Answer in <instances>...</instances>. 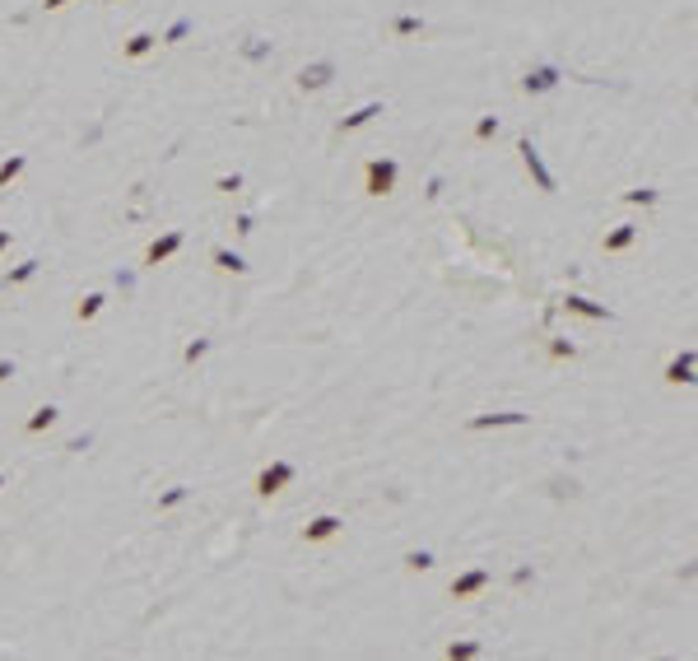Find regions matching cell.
Instances as JSON below:
<instances>
[{
  "label": "cell",
  "instance_id": "cell-25",
  "mask_svg": "<svg viewBox=\"0 0 698 661\" xmlns=\"http://www.w3.org/2000/svg\"><path fill=\"white\" fill-rule=\"evenodd\" d=\"M624 201H629V205H656V191H629Z\"/></svg>",
  "mask_w": 698,
  "mask_h": 661
},
{
  "label": "cell",
  "instance_id": "cell-19",
  "mask_svg": "<svg viewBox=\"0 0 698 661\" xmlns=\"http://www.w3.org/2000/svg\"><path fill=\"white\" fill-rule=\"evenodd\" d=\"M19 172H23V158H5V163H0V187H10Z\"/></svg>",
  "mask_w": 698,
  "mask_h": 661
},
{
  "label": "cell",
  "instance_id": "cell-3",
  "mask_svg": "<svg viewBox=\"0 0 698 661\" xmlns=\"http://www.w3.org/2000/svg\"><path fill=\"white\" fill-rule=\"evenodd\" d=\"M340 531H344V517L322 513V517H312L308 527H303V545H326V540H335Z\"/></svg>",
  "mask_w": 698,
  "mask_h": 661
},
{
  "label": "cell",
  "instance_id": "cell-2",
  "mask_svg": "<svg viewBox=\"0 0 698 661\" xmlns=\"http://www.w3.org/2000/svg\"><path fill=\"white\" fill-rule=\"evenodd\" d=\"M396 158H373V163H368L363 168V191L368 196H391V191H396Z\"/></svg>",
  "mask_w": 698,
  "mask_h": 661
},
{
  "label": "cell",
  "instance_id": "cell-9",
  "mask_svg": "<svg viewBox=\"0 0 698 661\" xmlns=\"http://www.w3.org/2000/svg\"><path fill=\"white\" fill-rule=\"evenodd\" d=\"M665 382H670V387H689V382H694V349H685L680 359H670V368H665Z\"/></svg>",
  "mask_w": 698,
  "mask_h": 661
},
{
  "label": "cell",
  "instance_id": "cell-16",
  "mask_svg": "<svg viewBox=\"0 0 698 661\" xmlns=\"http://www.w3.org/2000/svg\"><path fill=\"white\" fill-rule=\"evenodd\" d=\"M405 568H410V573H429L433 568V554H429V549H410V554H405Z\"/></svg>",
  "mask_w": 698,
  "mask_h": 661
},
{
  "label": "cell",
  "instance_id": "cell-24",
  "mask_svg": "<svg viewBox=\"0 0 698 661\" xmlns=\"http://www.w3.org/2000/svg\"><path fill=\"white\" fill-rule=\"evenodd\" d=\"M549 84H554V75H549V70H540V75H531V79H526V93H540V89H549Z\"/></svg>",
  "mask_w": 698,
  "mask_h": 661
},
{
  "label": "cell",
  "instance_id": "cell-27",
  "mask_svg": "<svg viewBox=\"0 0 698 661\" xmlns=\"http://www.w3.org/2000/svg\"><path fill=\"white\" fill-rule=\"evenodd\" d=\"M5 247H10V228H0V252H5Z\"/></svg>",
  "mask_w": 698,
  "mask_h": 661
},
{
  "label": "cell",
  "instance_id": "cell-13",
  "mask_svg": "<svg viewBox=\"0 0 698 661\" xmlns=\"http://www.w3.org/2000/svg\"><path fill=\"white\" fill-rule=\"evenodd\" d=\"M103 303H107L103 293H84V298L75 303V322H93V317L103 312Z\"/></svg>",
  "mask_w": 698,
  "mask_h": 661
},
{
  "label": "cell",
  "instance_id": "cell-18",
  "mask_svg": "<svg viewBox=\"0 0 698 661\" xmlns=\"http://www.w3.org/2000/svg\"><path fill=\"white\" fill-rule=\"evenodd\" d=\"M326 75H331V66H317V70H303V75H298V84H303V89H322V84H326Z\"/></svg>",
  "mask_w": 698,
  "mask_h": 661
},
{
  "label": "cell",
  "instance_id": "cell-10",
  "mask_svg": "<svg viewBox=\"0 0 698 661\" xmlns=\"http://www.w3.org/2000/svg\"><path fill=\"white\" fill-rule=\"evenodd\" d=\"M210 261H214V270H223V275H247V261L238 257V252H228V247H214Z\"/></svg>",
  "mask_w": 698,
  "mask_h": 661
},
{
  "label": "cell",
  "instance_id": "cell-29",
  "mask_svg": "<svg viewBox=\"0 0 698 661\" xmlns=\"http://www.w3.org/2000/svg\"><path fill=\"white\" fill-rule=\"evenodd\" d=\"M5 480H10V475H5V471H0V489H5Z\"/></svg>",
  "mask_w": 698,
  "mask_h": 661
},
{
  "label": "cell",
  "instance_id": "cell-30",
  "mask_svg": "<svg viewBox=\"0 0 698 661\" xmlns=\"http://www.w3.org/2000/svg\"><path fill=\"white\" fill-rule=\"evenodd\" d=\"M0 289H5V284H0Z\"/></svg>",
  "mask_w": 698,
  "mask_h": 661
},
{
  "label": "cell",
  "instance_id": "cell-8",
  "mask_svg": "<svg viewBox=\"0 0 698 661\" xmlns=\"http://www.w3.org/2000/svg\"><path fill=\"white\" fill-rule=\"evenodd\" d=\"M638 233H643L638 224H620L615 233H605V242H600V252H610V257H615V252H629V247L638 242Z\"/></svg>",
  "mask_w": 698,
  "mask_h": 661
},
{
  "label": "cell",
  "instance_id": "cell-21",
  "mask_svg": "<svg viewBox=\"0 0 698 661\" xmlns=\"http://www.w3.org/2000/svg\"><path fill=\"white\" fill-rule=\"evenodd\" d=\"M373 117H377V103H373V107H363V112H354V117H344V126H340V131H354V126L373 122Z\"/></svg>",
  "mask_w": 698,
  "mask_h": 661
},
{
  "label": "cell",
  "instance_id": "cell-20",
  "mask_svg": "<svg viewBox=\"0 0 698 661\" xmlns=\"http://www.w3.org/2000/svg\"><path fill=\"white\" fill-rule=\"evenodd\" d=\"M149 47H154V37H149V33H135L131 42H126V57H144Z\"/></svg>",
  "mask_w": 698,
  "mask_h": 661
},
{
  "label": "cell",
  "instance_id": "cell-28",
  "mask_svg": "<svg viewBox=\"0 0 698 661\" xmlns=\"http://www.w3.org/2000/svg\"><path fill=\"white\" fill-rule=\"evenodd\" d=\"M47 10H66V0H47Z\"/></svg>",
  "mask_w": 698,
  "mask_h": 661
},
{
  "label": "cell",
  "instance_id": "cell-14",
  "mask_svg": "<svg viewBox=\"0 0 698 661\" xmlns=\"http://www.w3.org/2000/svg\"><path fill=\"white\" fill-rule=\"evenodd\" d=\"M37 270H42V261H23V266H14V270H10V275H5L0 284H5V289H10V284H28V280L37 275Z\"/></svg>",
  "mask_w": 698,
  "mask_h": 661
},
{
  "label": "cell",
  "instance_id": "cell-22",
  "mask_svg": "<svg viewBox=\"0 0 698 661\" xmlns=\"http://www.w3.org/2000/svg\"><path fill=\"white\" fill-rule=\"evenodd\" d=\"M205 354H210V340H191L182 359H187V363H196V359H205Z\"/></svg>",
  "mask_w": 698,
  "mask_h": 661
},
{
  "label": "cell",
  "instance_id": "cell-26",
  "mask_svg": "<svg viewBox=\"0 0 698 661\" xmlns=\"http://www.w3.org/2000/svg\"><path fill=\"white\" fill-rule=\"evenodd\" d=\"M14 378V359H0V382H10Z\"/></svg>",
  "mask_w": 698,
  "mask_h": 661
},
{
  "label": "cell",
  "instance_id": "cell-15",
  "mask_svg": "<svg viewBox=\"0 0 698 661\" xmlns=\"http://www.w3.org/2000/svg\"><path fill=\"white\" fill-rule=\"evenodd\" d=\"M187 484H168L163 493H158V513H168V508H178V503H187Z\"/></svg>",
  "mask_w": 698,
  "mask_h": 661
},
{
  "label": "cell",
  "instance_id": "cell-17",
  "mask_svg": "<svg viewBox=\"0 0 698 661\" xmlns=\"http://www.w3.org/2000/svg\"><path fill=\"white\" fill-rule=\"evenodd\" d=\"M479 652H484L479 643H447V657L452 661H470V657H479Z\"/></svg>",
  "mask_w": 698,
  "mask_h": 661
},
{
  "label": "cell",
  "instance_id": "cell-12",
  "mask_svg": "<svg viewBox=\"0 0 698 661\" xmlns=\"http://www.w3.org/2000/svg\"><path fill=\"white\" fill-rule=\"evenodd\" d=\"M521 154H526V168L535 172V182H540V191H554V177L540 168V158H535V149H531V140H521Z\"/></svg>",
  "mask_w": 698,
  "mask_h": 661
},
{
  "label": "cell",
  "instance_id": "cell-5",
  "mask_svg": "<svg viewBox=\"0 0 698 661\" xmlns=\"http://www.w3.org/2000/svg\"><path fill=\"white\" fill-rule=\"evenodd\" d=\"M182 242H187V238H182L178 228H173V233H163V238H154V242L144 247V266H163L168 257H178V252H182Z\"/></svg>",
  "mask_w": 698,
  "mask_h": 661
},
{
  "label": "cell",
  "instance_id": "cell-4",
  "mask_svg": "<svg viewBox=\"0 0 698 661\" xmlns=\"http://www.w3.org/2000/svg\"><path fill=\"white\" fill-rule=\"evenodd\" d=\"M489 583H494L489 568H465L461 578H452V601H470V596H479Z\"/></svg>",
  "mask_w": 698,
  "mask_h": 661
},
{
  "label": "cell",
  "instance_id": "cell-11",
  "mask_svg": "<svg viewBox=\"0 0 698 661\" xmlns=\"http://www.w3.org/2000/svg\"><path fill=\"white\" fill-rule=\"evenodd\" d=\"M56 419H61V410H56V405H37V410H33V419L23 424V433H47V428H52Z\"/></svg>",
  "mask_w": 698,
  "mask_h": 661
},
{
  "label": "cell",
  "instance_id": "cell-6",
  "mask_svg": "<svg viewBox=\"0 0 698 661\" xmlns=\"http://www.w3.org/2000/svg\"><path fill=\"white\" fill-rule=\"evenodd\" d=\"M564 308H568V312H577V317H587V322H610V308H600V303L582 298V293H568Z\"/></svg>",
  "mask_w": 698,
  "mask_h": 661
},
{
  "label": "cell",
  "instance_id": "cell-23",
  "mask_svg": "<svg viewBox=\"0 0 698 661\" xmlns=\"http://www.w3.org/2000/svg\"><path fill=\"white\" fill-rule=\"evenodd\" d=\"M549 354H554V359H577V345H573V340H554Z\"/></svg>",
  "mask_w": 698,
  "mask_h": 661
},
{
  "label": "cell",
  "instance_id": "cell-7",
  "mask_svg": "<svg viewBox=\"0 0 698 661\" xmlns=\"http://www.w3.org/2000/svg\"><path fill=\"white\" fill-rule=\"evenodd\" d=\"M521 424H526L521 410H503V415H475L465 428H521Z\"/></svg>",
  "mask_w": 698,
  "mask_h": 661
},
{
  "label": "cell",
  "instance_id": "cell-1",
  "mask_svg": "<svg viewBox=\"0 0 698 661\" xmlns=\"http://www.w3.org/2000/svg\"><path fill=\"white\" fill-rule=\"evenodd\" d=\"M293 475H298L293 461H270L266 471L256 475V493H261V498H275V493H284L289 484H293Z\"/></svg>",
  "mask_w": 698,
  "mask_h": 661
}]
</instances>
